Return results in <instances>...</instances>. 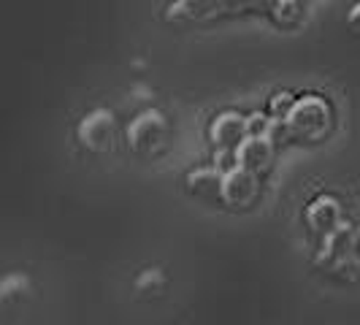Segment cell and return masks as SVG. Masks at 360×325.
<instances>
[{
	"label": "cell",
	"instance_id": "ba28073f",
	"mask_svg": "<svg viewBox=\"0 0 360 325\" xmlns=\"http://www.w3.org/2000/svg\"><path fill=\"white\" fill-rule=\"evenodd\" d=\"M187 190L200 200H222V171L219 168H195L187 174Z\"/></svg>",
	"mask_w": 360,
	"mask_h": 325
},
{
	"label": "cell",
	"instance_id": "8992f818",
	"mask_svg": "<svg viewBox=\"0 0 360 325\" xmlns=\"http://www.w3.org/2000/svg\"><path fill=\"white\" fill-rule=\"evenodd\" d=\"M274 162V144L266 136H247L238 149H236V165L252 171V174H266Z\"/></svg>",
	"mask_w": 360,
	"mask_h": 325
},
{
	"label": "cell",
	"instance_id": "30bf717a",
	"mask_svg": "<svg viewBox=\"0 0 360 325\" xmlns=\"http://www.w3.org/2000/svg\"><path fill=\"white\" fill-rule=\"evenodd\" d=\"M271 17H274V22L279 27H295L301 22V17H304V11H301V3L298 0H279L274 6Z\"/></svg>",
	"mask_w": 360,
	"mask_h": 325
},
{
	"label": "cell",
	"instance_id": "8fae6325",
	"mask_svg": "<svg viewBox=\"0 0 360 325\" xmlns=\"http://www.w3.org/2000/svg\"><path fill=\"white\" fill-rule=\"evenodd\" d=\"M292 106H295V98L290 95V92H276L274 98H271V117H276V120H288V114L292 111Z\"/></svg>",
	"mask_w": 360,
	"mask_h": 325
},
{
	"label": "cell",
	"instance_id": "277c9868",
	"mask_svg": "<svg viewBox=\"0 0 360 325\" xmlns=\"http://www.w3.org/2000/svg\"><path fill=\"white\" fill-rule=\"evenodd\" d=\"M260 187H257V174L236 165L231 171L222 174V203L231 209H247L257 198Z\"/></svg>",
	"mask_w": 360,
	"mask_h": 325
},
{
	"label": "cell",
	"instance_id": "5bb4252c",
	"mask_svg": "<svg viewBox=\"0 0 360 325\" xmlns=\"http://www.w3.org/2000/svg\"><path fill=\"white\" fill-rule=\"evenodd\" d=\"M219 8L222 11H250L247 8V0H219Z\"/></svg>",
	"mask_w": 360,
	"mask_h": 325
},
{
	"label": "cell",
	"instance_id": "5b68a950",
	"mask_svg": "<svg viewBox=\"0 0 360 325\" xmlns=\"http://www.w3.org/2000/svg\"><path fill=\"white\" fill-rule=\"evenodd\" d=\"M250 136L247 130V117H241L238 111H222L212 122V144L225 152H236L238 144Z\"/></svg>",
	"mask_w": 360,
	"mask_h": 325
},
{
	"label": "cell",
	"instance_id": "6da1fadb",
	"mask_svg": "<svg viewBox=\"0 0 360 325\" xmlns=\"http://www.w3.org/2000/svg\"><path fill=\"white\" fill-rule=\"evenodd\" d=\"M288 125L292 139H301V141H320L330 133L333 127V111L328 106L325 98L317 95H307V98H298L292 111L288 114Z\"/></svg>",
	"mask_w": 360,
	"mask_h": 325
},
{
	"label": "cell",
	"instance_id": "9a60e30c",
	"mask_svg": "<svg viewBox=\"0 0 360 325\" xmlns=\"http://www.w3.org/2000/svg\"><path fill=\"white\" fill-rule=\"evenodd\" d=\"M347 25H349V27L360 36V3H355V6H352V11L347 14Z\"/></svg>",
	"mask_w": 360,
	"mask_h": 325
},
{
	"label": "cell",
	"instance_id": "9c48e42d",
	"mask_svg": "<svg viewBox=\"0 0 360 325\" xmlns=\"http://www.w3.org/2000/svg\"><path fill=\"white\" fill-rule=\"evenodd\" d=\"M219 8V0H179L171 6V19H206Z\"/></svg>",
	"mask_w": 360,
	"mask_h": 325
},
{
	"label": "cell",
	"instance_id": "3957f363",
	"mask_svg": "<svg viewBox=\"0 0 360 325\" xmlns=\"http://www.w3.org/2000/svg\"><path fill=\"white\" fill-rule=\"evenodd\" d=\"M114 139H117V122H114V114L108 108H95L79 122V141L84 149H90L95 155L111 152Z\"/></svg>",
	"mask_w": 360,
	"mask_h": 325
},
{
	"label": "cell",
	"instance_id": "7a4b0ae2",
	"mask_svg": "<svg viewBox=\"0 0 360 325\" xmlns=\"http://www.w3.org/2000/svg\"><path fill=\"white\" fill-rule=\"evenodd\" d=\"M165 141H168V120L155 108L141 111L127 127V146L141 158L160 155L165 149Z\"/></svg>",
	"mask_w": 360,
	"mask_h": 325
},
{
	"label": "cell",
	"instance_id": "4fadbf2b",
	"mask_svg": "<svg viewBox=\"0 0 360 325\" xmlns=\"http://www.w3.org/2000/svg\"><path fill=\"white\" fill-rule=\"evenodd\" d=\"M279 0H247V8L250 11H274V6H276Z\"/></svg>",
	"mask_w": 360,
	"mask_h": 325
},
{
	"label": "cell",
	"instance_id": "7c38bea8",
	"mask_svg": "<svg viewBox=\"0 0 360 325\" xmlns=\"http://www.w3.org/2000/svg\"><path fill=\"white\" fill-rule=\"evenodd\" d=\"M271 114H260V111H255L247 117V130H250V136H266L271 127Z\"/></svg>",
	"mask_w": 360,
	"mask_h": 325
},
{
	"label": "cell",
	"instance_id": "52a82bcc",
	"mask_svg": "<svg viewBox=\"0 0 360 325\" xmlns=\"http://www.w3.org/2000/svg\"><path fill=\"white\" fill-rule=\"evenodd\" d=\"M307 222L314 234H330L339 228L342 222V203L333 196H320L309 203L307 209Z\"/></svg>",
	"mask_w": 360,
	"mask_h": 325
}]
</instances>
